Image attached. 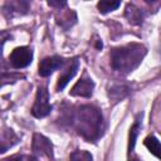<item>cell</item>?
I'll list each match as a JSON object with an SVG mask.
<instances>
[{"label": "cell", "mask_w": 161, "mask_h": 161, "mask_svg": "<svg viewBox=\"0 0 161 161\" xmlns=\"http://www.w3.org/2000/svg\"><path fill=\"white\" fill-rule=\"evenodd\" d=\"M73 125L78 135L89 142L97 141L104 130L103 116L101 111L93 106H80L73 116Z\"/></svg>", "instance_id": "6da1fadb"}, {"label": "cell", "mask_w": 161, "mask_h": 161, "mask_svg": "<svg viewBox=\"0 0 161 161\" xmlns=\"http://www.w3.org/2000/svg\"><path fill=\"white\" fill-rule=\"evenodd\" d=\"M146 53V47L138 43H131L114 48L111 52V65L117 72L130 73L141 64Z\"/></svg>", "instance_id": "7a4b0ae2"}, {"label": "cell", "mask_w": 161, "mask_h": 161, "mask_svg": "<svg viewBox=\"0 0 161 161\" xmlns=\"http://www.w3.org/2000/svg\"><path fill=\"white\" fill-rule=\"evenodd\" d=\"M50 111H52V106L49 103V93L47 88L39 87L36 91V97H35L34 106L31 108V113L36 118H43L48 116Z\"/></svg>", "instance_id": "3957f363"}, {"label": "cell", "mask_w": 161, "mask_h": 161, "mask_svg": "<svg viewBox=\"0 0 161 161\" xmlns=\"http://www.w3.org/2000/svg\"><path fill=\"white\" fill-rule=\"evenodd\" d=\"M9 59L14 68H16V69L25 68L33 60V52L28 47H18L11 52Z\"/></svg>", "instance_id": "277c9868"}, {"label": "cell", "mask_w": 161, "mask_h": 161, "mask_svg": "<svg viewBox=\"0 0 161 161\" xmlns=\"http://www.w3.org/2000/svg\"><path fill=\"white\" fill-rule=\"evenodd\" d=\"M33 151L35 155L53 158V145L45 136L40 133H35L33 137Z\"/></svg>", "instance_id": "5b68a950"}, {"label": "cell", "mask_w": 161, "mask_h": 161, "mask_svg": "<svg viewBox=\"0 0 161 161\" xmlns=\"http://www.w3.org/2000/svg\"><path fill=\"white\" fill-rule=\"evenodd\" d=\"M79 68V62L77 58L74 59H70L68 62H65V67H64V70L60 73L59 78H58V83H57V91H62L68 83L69 80L75 75L77 70Z\"/></svg>", "instance_id": "8992f818"}, {"label": "cell", "mask_w": 161, "mask_h": 161, "mask_svg": "<svg viewBox=\"0 0 161 161\" xmlns=\"http://www.w3.org/2000/svg\"><path fill=\"white\" fill-rule=\"evenodd\" d=\"M65 64V60L62 58V57H58V55H53V57H47L44 58L43 60H40L39 63V75L42 77H48L50 75L55 69L60 68L62 65Z\"/></svg>", "instance_id": "52a82bcc"}, {"label": "cell", "mask_w": 161, "mask_h": 161, "mask_svg": "<svg viewBox=\"0 0 161 161\" xmlns=\"http://www.w3.org/2000/svg\"><path fill=\"white\" fill-rule=\"evenodd\" d=\"M93 88H94V83L93 80L87 75L84 74L74 86L73 88L70 89V94L74 96V97H91L92 93H93Z\"/></svg>", "instance_id": "ba28073f"}, {"label": "cell", "mask_w": 161, "mask_h": 161, "mask_svg": "<svg viewBox=\"0 0 161 161\" xmlns=\"http://www.w3.org/2000/svg\"><path fill=\"white\" fill-rule=\"evenodd\" d=\"M19 141V137L14 133L10 128H1L0 130V153H4L9 148H11L14 145H16Z\"/></svg>", "instance_id": "9c48e42d"}, {"label": "cell", "mask_w": 161, "mask_h": 161, "mask_svg": "<svg viewBox=\"0 0 161 161\" xmlns=\"http://www.w3.org/2000/svg\"><path fill=\"white\" fill-rule=\"evenodd\" d=\"M29 3L28 1H8L4 4L3 10L5 14H9L10 16L13 15H19V14H25L29 10Z\"/></svg>", "instance_id": "30bf717a"}, {"label": "cell", "mask_w": 161, "mask_h": 161, "mask_svg": "<svg viewBox=\"0 0 161 161\" xmlns=\"http://www.w3.org/2000/svg\"><path fill=\"white\" fill-rule=\"evenodd\" d=\"M126 18L132 24H141L142 19H143V15H142V11L138 8H136L135 5H127V8H126Z\"/></svg>", "instance_id": "8fae6325"}, {"label": "cell", "mask_w": 161, "mask_h": 161, "mask_svg": "<svg viewBox=\"0 0 161 161\" xmlns=\"http://www.w3.org/2000/svg\"><path fill=\"white\" fill-rule=\"evenodd\" d=\"M143 143H145V146L148 148V151L152 155H155L156 157L160 156V142L155 136H147L145 138Z\"/></svg>", "instance_id": "7c38bea8"}, {"label": "cell", "mask_w": 161, "mask_h": 161, "mask_svg": "<svg viewBox=\"0 0 161 161\" xmlns=\"http://www.w3.org/2000/svg\"><path fill=\"white\" fill-rule=\"evenodd\" d=\"M121 5L119 1H108V0H102L97 4V8L99 10V13L102 14H106V13H109V11H113L116 10L118 6Z\"/></svg>", "instance_id": "4fadbf2b"}, {"label": "cell", "mask_w": 161, "mask_h": 161, "mask_svg": "<svg viewBox=\"0 0 161 161\" xmlns=\"http://www.w3.org/2000/svg\"><path fill=\"white\" fill-rule=\"evenodd\" d=\"M138 130H140V121H136L135 125L131 127L130 130V142H128V156L133 155V148H135V143H136V138L138 135Z\"/></svg>", "instance_id": "5bb4252c"}, {"label": "cell", "mask_w": 161, "mask_h": 161, "mask_svg": "<svg viewBox=\"0 0 161 161\" xmlns=\"http://www.w3.org/2000/svg\"><path fill=\"white\" fill-rule=\"evenodd\" d=\"M69 161H93V157L89 152L82 151V150H75L70 153Z\"/></svg>", "instance_id": "9a60e30c"}, {"label": "cell", "mask_w": 161, "mask_h": 161, "mask_svg": "<svg viewBox=\"0 0 161 161\" xmlns=\"http://www.w3.org/2000/svg\"><path fill=\"white\" fill-rule=\"evenodd\" d=\"M5 161H38V158H35L34 156H29V155H15V156L6 158Z\"/></svg>", "instance_id": "2e32d148"}, {"label": "cell", "mask_w": 161, "mask_h": 161, "mask_svg": "<svg viewBox=\"0 0 161 161\" xmlns=\"http://www.w3.org/2000/svg\"><path fill=\"white\" fill-rule=\"evenodd\" d=\"M48 5L49 6H55V8H62V6H65L67 3L65 1H48Z\"/></svg>", "instance_id": "e0dca14e"}, {"label": "cell", "mask_w": 161, "mask_h": 161, "mask_svg": "<svg viewBox=\"0 0 161 161\" xmlns=\"http://www.w3.org/2000/svg\"><path fill=\"white\" fill-rule=\"evenodd\" d=\"M128 161H140V158L135 155H131V156H128Z\"/></svg>", "instance_id": "ac0fdd59"}]
</instances>
